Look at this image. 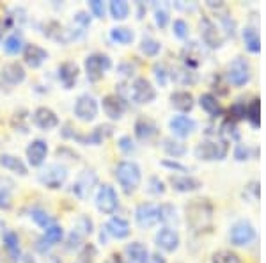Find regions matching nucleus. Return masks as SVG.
<instances>
[{
    "label": "nucleus",
    "mask_w": 266,
    "mask_h": 263,
    "mask_svg": "<svg viewBox=\"0 0 266 263\" xmlns=\"http://www.w3.org/2000/svg\"><path fill=\"white\" fill-rule=\"evenodd\" d=\"M4 247L13 256V260H20V238L15 231H7L4 235Z\"/></svg>",
    "instance_id": "nucleus-44"
},
{
    "label": "nucleus",
    "mask_w": 266,
    "mask_h": 263,
    "mask_svg": "<svg viewBox=\"0 0 266 263\" xmlns=\"http://www.w3.org/2000/svg\"><path fill=\"white\" fill-rule=\"evenodd\" d=\"M211 263H245L243 256L231 247L218 249L211 254Z\"/></svg>",
    "instance_id": "nucleus-39"
},
{
    "label": "nucleus",
    "mask_w": 266,
    "mask_h": 263,
    "mask_svg": "<svg viewBox=\"0 0 266 263\" xmlns=\"http://www.w3.org/2000/svg\"><path fill=\"white\" fill-rule=\"evenodd\" d=\"M114 176L117 180L121 191L126 196H132L142 185V167L135 160H121L114 167Z\"/></svg>",
    "instance_id": "nucleus-4"
},
{
    "label": "nucleus",
    "mask_w": 266,
    "mask_h": 263,
    "mask_svg": "<svg viewBox=\"0 0 266 263\" xmlns=\"http://www.w3.org/2000/svg\"><path fill=\"white\" fill-rule=\"evenodd\" d=\"M23 59H25V64L31 68H39L43 62L48 59V52L45 48H41L39 45H25L23 48Z\"/></svg>",
    "instance_id": "nucleus-30"
},
{
    "label": "nucleus",
    "mask_w": 266,
    "mask_h": 263,
    "mask_svg": "<svg viewBox=\"0 0 266 263\" xmlns=\"http://www.w3.org/2000/svg\"><path fill=\"white\" fill-rule=\"evenodd\" d=\"M105 263H124V258L119 253H112L107 260H105Z\"/></svg>",
    "instance_id": "nucleus-60"
},
{
    "label": "nucleus",
    "mask_w": 266,
    "mask_h": 263,
    "mask_svg": "<svg viewBox=\"0 0 266 263\" xmlns=\"http://www.w3.org/2000/svg\"><path fill=\"white\" fill-rule=\"evenodd\" d=\"M130 98L137 105H149L156 100V88L146 77H137L130 88Z\"/></svg>",
    "instance_id": "nucleus-7"
},
{
    "label": "nucleus",
    "mask_w": 266,
    "mask_h": 263,
    "mask_svg": "<svg viewBox=\"0 0 266 263\" xmlns=\"http://www.w3.org/2000/svg\"><path fill=\"white\" fill-rule=\"evenodd\" d=\"M259 155H261V151H259L257 146L243 142V140H238V142H234V146H233V158H234L236 162H240V164L249 162V160H257Z\"/></svg>",
    "instance_id": "nucleus-28"
},
{
    "label": "nucleus",
    "mask_w": 266,
    "mask_h": 263,
    "mask_svg": "<svg viewBox=\"0 0 266 263\" xmlns=\"http://www.w3.org/2000/svg\"><path fill=\"white\" fill-rule=\"evenodd\" d=\"M169 185L172 191L179 194H192L202 189V180H199L194 175H170Z\"/></svg>",
    "instance_id": "nucleus-16"
},
{
    "label": "nucleus",
    "mask_w": 266,
    "mask_h": 263,
    "mask_svg": "<svg viewBox=\"0 0 266 263\" xmlns=\"http://www.w3.org/2000/svg\"><path fill=\"white\" fill-rule=\"evenodd\" d=\"M149 256H151V253H149L148 245L140 240L130 242L124 247V262L126 263H148Z\"/></svg>",
    "instance_id": "nucleus-24"
},
{
    "label": "nucleus",
    "mask_w": 266,
    "mask_h": 263,
    "mask_svg": "<svg viewBox=\"0 0 266 263\" xmlns=\"http://www.w3.org/2000/svg\"><path fill=\"white\" fill-rule=\"evenodd\" d=\"M96 181H98V178H96V175H94L92 171H83L82 175L78 176L77 183L73 185L75 187L73 192H75L80 199H83V197H87V194H91L92 187L96 185Z\"/></svg>",
    "instance_id": "nucleus-32"
},
{
    "label": "nucleus",
    "mask_w": 266,
    "mask_h": 263,
    "mask_svg": "<svg viewBox=\"0 0 266 263\" xmlns=\"http://www.w3.org/2000/svg\"><path fill=\"white\" fill-rule=\"evenodd\" d=\"M117 146L124 155H132V153L137 151V142H135V139H132V135H123V137H119Z\"/></svg>",
    "instance_id": "nucleus-52"
},
{
    "label": "nucleus",
    "mask_w": 266,
    "mask_h": 263,
    "mask_svg": "<svg viewBox=\"0 0 266 263\" xmlns=\"http://www.w3.org/2000/svg\"><path fill=\"white\" fill-rule=\"evenodd\" d=\"M178 222H179L178 208L172 203H162V205H158V224L174 228Z\"/></svg>",
    "instance_id": "nucleus-35"
},
{
    "label": "nucleus",
    "mask_w": 266,
    "mask_h": 263,
    "mask_svg": "<svg viewBox=\"0 0 266 263\" xmlns=\"http://www.w3.org/2000/svg\"><path fill=\"white\" fill-rule=\"evenodd\" d=\"M75 21H77V23L82 27V29H87V27H91V16H89L87 13H83V11H80V13H77V15H75Z\"/></svg>",
    "instance_id": "nucleus-56"
},
{
    "label": "nucleus",
    "mask_w": 266,
    "mask_h": 263,
    "mask_svg": "<svg viewBox=\"0 0 266 263\" xmlns=\"http://www.w3.org/2000/svg\"><path fill=\"white\" fill-rule=\"evenodd\" d=\"M133 130H135V137H137L140 142H151L153 139H156L160 135V128L156 121L148 116H140L137 118L135 124H133Z\"/></svg>",
    "instance_id": "nucleus-18"
},
{
    "label": "nucleus",
    "mask_w": 266,
    "mask_h": 263,
    "mask_svg": "<svg viewBox=\"0 0 266 263\" xmlns=\"http://www.w3.org/2000/svg\"><path fill=\"white\" fill-rule=\"evenodd\" d=\"M64 237V229L61 226H57V224H51L50 228H46L45 229V242H48V245H55L59 244Z\"/></svg>",
    "instance_id": "nucleus-51"
},
{
    "label": "nucleus",
    "mask_w": 266,
    "mask_h": 263,
    "mask_svg": "<svg viewBox=\"0 0 266 263\" xmlns=\"http://www.w3.org/2000/svg\"><path fill=\"white\" fill-rule=\"evenodd\" d=\"M96 208L98 211H101L103 215H114V213H116V210L119 208V196L112 185L103 183V185L98 189Z\"/></svg>",
    "instance_id": "nucleus-11"
},
{
    "label": "nucleus",
    "mask_w": 266,
    "mask_h": 263,
    "mask_svg": "<svg viewBox=\"0 0 266 263\" xmlns=\"http://www.w3.org/2000/svg\"><path fill=\"white\" fill-rule=\"evenodd\" d=\"M0 165H2L4 169L11 171V173H15V175H18V176L29 175V167H27L25 162H23L20 157L4 153V155H0Z\"/></svg>",
    "instance_id": "nucleus-34"
},
{
    "label": "nucleus",
    "mask_w": 266,
    "mask_h": 263,
    "mask_svg": "<svg viewBox=\"0 0 266 263\" xmlns=\"http://www.w3.org/2000/svg\"><path fill=\"white\" fill-rule=\"evenodd\" d=\"M117 71H119V75H123L124 78H130L133 73H135V66H133L132 62H121L117 68Z\"/></svg>",
    "instance_id": "nucleus-55"
},
{
    "label": "nucleus",
    "mask_w": 266,
    "mask_h": 263,
    "mask_svg": "<svg viewBox=\"0 0 266 263\" xmlns=\"http://www.w3.org/2000/svg\"><path fill=\"white\" fill-rule=\"evenodd\" d=\"M186 224L195 233L210 229L213 224V205L206 197H195L186 205Z\"/></svg>",
    "instance_id": "nucleus-1"
},
{
    "label": "nucleus",
    "mask_w": 266,
    "mask_h": 263,
    "mask_svg": "<svg viewBox=\"0 0 266 263\" xmlns=\"http://www.w3.org/2000/svg\"><path fill=\"white\" fill-rule=\"evenodd\" d=\"M135 222L142 229H151L158 224V205L154 203H140L135 208Z\"/></svg>",
    "instance_id": "nucleus-17"
},
{
    "label": "nucleus",
    "mask_w": 266,
    "mask_h": 263,
    "mask_svg": "<svg viewBox=\"0 0 266 263\" xmlns=\"http://www.w3.org/2000/svg\"><path fill=\"white\" fill-rule=\"evenodd\" d=\"M98 256V251L96 247L92 245V244H85L82 247V251H80V254H78V262L80 263H94V260H96Z\"/></svg>",
    "instance_id": "nucleus-53"
},
{
    "label": "nucleus",
    "mask_w": 266,
    "mask_h": 263,
    "mask_svg": "<svg viewBox=\"0 0 266 263\" xmlns=\"http://www.w3.org/2000/svg\"><path fill=\"white\" fill-rule=\"evenodd\" d=\"M32 121L37 128L45 130V132H50L59 126V116L50 107H37L32 114Z\"/></svg>",
    "instance_id": "nucleus-21"
},
{
    "label": "nucleus",
    "mask_w": 266,
    "mask_h": 263,
    "mask_svg": "<svg viewBox=\"0 0 266 263\" xmlns=\"http://www.w3.org/2000/svg\"><path fill=\"white\" fill-rule=\"evenodd\" d=\"M240 37L249 55H259L261 53V32H259L257 23H247L243 29H240Z\"/></svg>",
    "instance_id": "nucleus-14"
},
{
    "label": "nucleus",
    "mask_w": 266,
    "mask_h": 263,
    "mask_svg": "<svg viewBox=\"0 0 266 263\" xmlns=\"http://www.w3.org/2000/svg\"><path fill=\"white\" fill-rule=\"evenodd\" d=\"M199 36H200L202 45H204L206 48H210V50H220V48L225 45V37H224V34H222L218 23L208 15L200 16Z\"/></svg>",
    "instance_id": "nucleus-6"
},
{
    "label": "nucleus",
    "mask_w": 266,
    "mask_h": 263,
    "mask_svg": "<svg viewBox=\"0 0 266 263\" xmlns=\"http://www.w3.org/2000/svg\"><path fill=\"white\" fill-rule=\"evenodd\" d=\"M181 62H183L184 68H188L192 71H195L197 68L204 62V50H202V45L197 41H188L181 48Z\"/></svg>",
    "instance_id": "nucleus-15"
},
{
    "label": "nucleus",
    "mask_w": 266,
    "mask_h": 263,
    "mask_svg": "<svg viewBox=\"0 0 266 263\" xmlns=\"http://www.w3.org/2000/svg\"><path fill=\"white\" fill-rule=\"evenodd\" d=\"M114 134V128L110 124H100L96 128L92 130L91 134H85V146H100L103 140L110 137Z\"/></svg>",
    "instance_id": "nucleus-38"
},
{
    "label": "nucleus",
    "mask_w": 266,
    "mask_h": 263,
    "mask_svg": "<svg viewBox=\"0 0 266 263\" xmlns=\"http://www.w3.org/2000/svg\"><path fill=\"white\" fill-rule=\"evenodd\" d=\"M83 66H85V75H87L89 80L98 82L103 78L105 71L112 68V59L107 53H91V55H87Z\"/></svg>",
    "instance_id": "nucleus-8"
},
{
    "label": "nucleus",
    "mask_w": 266,
    "mask_h": 263,
    "mask_svg": "<svg viewBox=\"0 0 266 263\" xmlns=\"http://www.w3.org/2000/svg\"><path fill=\"white\" fill-rule=\"evenodd\" d=\"M222 75H224L225 82L229 84V88L243 89L247 88V86L252 82V78H254V66H252L249 57L236 55L227 62L225 71L222 73Z\"/></svg>",
    "instance_id": "nucleus-3"
},
{
    "label": "nucleus",
    "mask_w": 266,
    "mask_h": 263,
    "mask_svg": "<svg viewBox=\"0 0 266 263\" xmlns=\"http://www.w3.org/2000/svg\"><path fill=\"white\" fill-rule=\"evenodd\" d=\"M245 121L254 130L261 126V100H259V96H252L250 100H247Z\"/></svg>",
    "instance_id": "nucleus-33"
},
{
    "label": "nucleus",
    "mask_w": 266,
    "mask_h": 263,
    "mask_svg": "<svg viewBox=\"0 0 266 263\" xmlns=\"http://www.w3.org/2000/svg\"><path fill=\"white\" fill-rule=\"evenodd\" d=\"M169 102L174 110H178L179 114H186V116L194 110L195 104H197L194 93L188 91V89H176V91H172L169 96Z\"/></svg>",
    "instance_id": "nucleus-19"
},
{
    "label": "nucleus",
    "mask_w": 266,
    "mask_h": 263,
    "mask_svg": "<svg viewBox=\"0 0 266 263\" xmlns=\"http://www.w3.org/2000/svg\"><path fill=\"white\" fill-rule=\"evenodd\" d=\"M169 75H170V80L179 84V86H194V84L197 82V73L184 66L170 68Z\"/></svg>",
    "instance_id": "nucleus-36"
},
{
    "label": "nucleus",
    "mask_w": 266,
    "mask_h": 263,
    "mask_svg": "<svg viewBox=\"0 0 266 263\" xmlns=\"http://www.w3.org/2000/svg\"><path fill=\"white\" fill-rule=\"evenodd\" d=\"M227 240H229L231 247L236 249H250L259 245V233H257L256 224L250 219H238L231 224L229 231H227Z\"/></svg>",
    "instance_id": "nucleus-2"
},
{
    "label": "nucleus",
    "mask_w": 266,
    "mask_h": 263,
    "mask_svg": "<svg viewBox=\"0 0 266 263\" xmlns=\"http://www.w3.org/2000/svg\"><path fill=\"white\" fill-rule=\"evenodd\" d=\"M31 217H32V221L36 222L39 228H43V229L50 228L51 224H55L50 213H48V211H45V210H41V208H34V210L31 211Z\"/></svg>",
    "instance_id": "nucleus-50"
},
{
    "label": "nucleus",
    "mask_w": 266,
    "mask_h": 263,
    "mask_svg": "<svg viewBox=\"0 0 266 263\" xmlns=\"http://www.w3.org/2000/svg\"><path fill=\"white\" fill-rule=\"evenodd\" d=\"M25 77H27L25 68L21 66L20 62H7L0 70V78L5 84H9V86H18V84H21L25 80Z\"/></svg>",
    "instance_id": "nucleus-25"
},
{
    "label": "nucleus",
    "mask_w": 266,
    "mask_h": 263,
    "mask_svg": "<svg viewBox=\"0 0 266 263\" xmlns=\"http://www.w3.org/2000/svg\"><path fill=\"white\" fill-rule=\"evenodd\" d=\"M78 224H80V229H82L85 235H87V233H92V221L87 215L80 217V219H78Z\"/></svg>",
    "instance_id": "nucleus-57"
},
{
    "label": "nucleus",
    "mask_w": 266,
    "mask_h": 263,
    "mask_svg": "<svg viewBox=\"0 0 266 263\" xmlns=\"http://www.w3.org/2000/svg\"><path fill=\"white\" fill-rule=\"evenodd\" d=\"M138 50L146 57H158L160 52H162V43L153 36H144L142 39H140Z\"/></svg>",
    "instance_id": "nucleus-41"
},
{
    "label": "nucleus",
    "mask_w": 266,
    "mask_h": 263,
    "mask_svg": "<svg viewBox=\"0 0 266 263\" xmlns=\"http://www.w3.org/2000/svg\"><path fill=\"white\" fill-rule=\"evenodd\" d=\"M2 36H4V23H0V41H2Z\"/></svg>",
    "instance_id": "nucleus-62"
},
{
    "label": "nucleus",
    "mask_w": 266,
    "mask_h": 263,
    "mask_svg": "<svg viewBox=\"0 0 266 263\" xmlns=\"http://www.w3.org/2000/svg\"><path fill=\"white\" fill-rule=\"evenodd\" d=\"M137 9H138V13H137L138 16H137V18H138V20H142V18H144V13H146V5L138 2V4H137Z\"/></svg>",
    "instance_id": "nucleus-61"
},
{
    "label": "nucleus",
    "mask_w": 266,
    "mask_h": 263,
    "mask_svg": "<svg viewBox=\"0 0 266 263\" xmlns=\"http://www.w3.org/2000/svg\"><path fill=\"white\" fill-rule=\"evenodd\" d=\"M101 107H103V112H105V116H107L108 119L119 121V119L124 116L128 105H126L123 96H119V94H107V96H103V100H101Z\"/></svg>",
    "instance_id": "nucleus-20"
},
{
    "label": "nucleus",
    "mask_w": 266,
    "mask_h": 263,
    "mask_svg": "<svg viewBox=\"0 0 266 263\" xmlns=\"http://www.w3.org/2000/svg\"><path fill=\"white\" fill-rule=\"evenodd\" d=\"M216 16H218V27H220V31L225 39H227V37L234 39V37L240 34V27H238V21H236L234 16L231 15V11L225 7L224 11L216 13Z\"/></svg>",
    "instance_id": "nucleus-29"
},
{
    "label": "nucleus",
    "mask_w": 266,
    "mask_h": 263,
    "mask_svg": "<svg viewBox=\"0 0 266 263\" xmlns=\"http://www.w3.org/2000/svg\"><path fill=\"white\" fill-rule=\"evenodd\" d=\"M162 150L165 151L167 158L174 160H179L181 157H184L188 153L186 144H184L183 140L176 139V137H165V139H162Z\"/></svg>",
    "instance_id": "nucleus-31"
},
{
    "label": "nucleus",
    "mask_w": 266,
    "mask_h": 263,
    "mask_svg": "<svg viewBox=\"0 0 266 263\" xmlns=\"http://www.w3.org/2000/svg\"><path fill=\"white\" fill-rule=\"evenodd\" d=\"M148 263H169V262H167V258H165L164 253L156 251V253H151V256H149V262Z\"/></svg>",
    "instance_id": "nucleus-59"
},
{
    "label": "nucleus",
    "mask_w": 266,
    "mask_h": 263,
    "mask_svg": "<svg viewBox=\"0 0 266 263\" xmlns=\"http://www.w3.org/2000/svg\"><path fill=\"white\" fill-rule=\"evenodd\" d=\"M241 197H243V203H249V205H256L261 199V181L259 180H250L243 185V191H241Z\"/></svg>",
    "instance_id": "nucleus-37"
},
{
    "label": "nucleus",
    "mask_w": 266,
    "mask_h": 263,
    "mask_svg": "<svg viewBox=\"0 0 266 263\" xmlns=\"http://www.w3.org/2000/svg\"><path fill=\"white\" fill-rule=\"evenodd\" d=\"M89 9L92 11V15L96 18H105V15H107V7H105L101 0H91L89 2Z\"/></svg>",
    "instance_id": "nucleus-54"
},
{
    "label": "nucleus",
    "mask_w": 266,
    "mask_h": 263,
    "mask_svg": "<svg viewBox=\"0 0 266 263\" xmlns=\"http://www.w3.org/2000/svg\"><path fill=\"white\" fill-rule=\"evenodd\" d=\"M105 231L110 235L112 238H117V240H124V238H128L132 235V226H130V222L123 217H110L107 222V226H105Z\"/></svg>",
    "instance_id": "nucleus-26"
},
{
    "label": "nucleus",
    "mask_w": 266,
    "mask_h": 263,
    "mask_svg": "<svg viewBox=\"0 0 266 263\" xmlns=\"http://www.w3.org/2000/svg\"><path fill=\"white\" fill-rule=\"evenodd\" d=\"M27 160L32 167H41L46 162V157H48V142L43 139H34L31 144L27 146Z\"/></svg>",
    "instance_id": "nucleus-22"
},
{
    "label": "nucleus",
    "mask_w": 266,
    "mask_h": 263,
    "mask_svg": "<svg viewBox=\"0 0 266 263\" xmlns=\"http://www.w3.org/2000/svg\"><path fill=\"white\" fill-rule=\"evenodd\" d=\"M108 11H110V15H112L114 20L123 21L130 16L132 7H130V4L126 0H112L110 5H108Z\"/></svg>",
    "instance_id": "nucleus-42"
},
{
    "label": "nucleus",
    "mask_w": 266,
    "mask_h": 263,
    "mask_svg": "<svg viewBox=\"0 0 266 263\" xmlns=\"http://www.w3.org/2000/svg\"><path fill=\"white\" fill-rule=\"evenodd\" d=\"M154 245L160 253H176L181 245V235L176 228L162 226L154 233Z\"/></svg>",
    "instance_id": "nucleus-9"
},
{
    "label": "nucleus",
    "mask_w": 266,
    "mask_h": 263,
    "mask_svg": "<svg viewBox=\"0 0 266 263\" xmlns=\"http://www.w3.org/2000/svg\"><path fill=\"white\" fill-rule=\"evenodd\" d=\"M153 18H154V25L158 29H165L169 25L170 21V13L167 9V5H154V13H153Z\"/></svg>",
    "instance_id": "nucleus-46"
},
{
    "label": "nucleus",
    "mask_w": 266,
    "mask_h": 263,
    "mask_svg": "<svg viewBox=\"0 0 266 263\" xmlns=\"http://www.w3.org/2000/svg\"><path fill=\"white\" fill-rule=\"evenodd\" d=\"M151 71H153V78L156 80V84H158L160 88H165V86L170 82L169 68L165 66L164 62H154Z\"/></svg>",
    "instance_id": "nucleus-45"
},
{
    "label": "nucleus",
    "mask_w": 266,
    "mask_h": 263,
    "mask_svg": "<svg viewBox=\"0 0 266 263\" xmlns=\"http://www.w3.org/2000/svg\"><path fill=\"white\" fill-rule=\"evenodd\" d=\"M162 167H165L167 171L170 173H174V175H190V167L183 162H179V160H174V158H164L160 162Z\"/></svg>",
    "instance_id": "nucleus-47"
},
{
    "label": "nucleus",
    "mask_w": 266,
    "mask_h": 263,
    "mask_svg": "<svg viewBox=\"0 0 266 263\" xmlns=\"http://www.w3.org/2000/svg\"><path fill=\"white\" fill-rule=\"evenodd\" d=\"M4 52L9 53V55H15V53H20L23 48H25V41H23V36L15 32V34H11L4 39Z\"/></svg>",
    "instance_id": "nucleus-43"
},
{
    "label": "nucleus",
    "mask_w": 266,
    "mask_h": 263,
    "mask_svg": "<svg viewBox=\"0 0 266 263\" xmlns=\"http://www.w3.org/2000/svg\"><path fill=\"white\" fill-rule=\"evenodd\" d=\"M67 180V167L61 164H50L46 165L45 169L39 173V181L46 189H51V191H57L61 189Z\"/></svg>",
    "instance_id": "nucleus-12"
},
{
    "label": "nucleus",
    "mask_w": 266,
    "mask_h": 263,
    "mask_svg": "<svg viewBox=\"0 0 266 263\" xmlns=\"http://www.w3.org/2000/svg\"><path fill=\"white\" fill-rule=\"evenodd\" d=\"M11 207V196L4 187H0V208H9Z\"/></svg>",
    "instance_id": "nucleus-58"
},
{
    "label": "nucleus",
    "mask_w": 266,
    "mask_h": 263,
    "mask_svg": "<svg viewBox=\"0 0 266 263\" xmlns=\"http://www.w3.org/2000/svg\"><path fill=\"white\" fill-rule=\"evenodd\" d=\"M169 130L170 134H172V137H176V139L179 140L188 139V137H192V135L195 134V130H197V121H195L192 116L178 114L174 118H170Z\"/></svg>",
    "instance_id": "nucleus-13"
},
{
    "label": "nucleus",
    "mask_w": 266,
    "mask_h": 263,
    "mask_svg": "<svg viewBox=\"0 0 266 263\" xmlns=\"http://www.w3.org/2000/svg\"><path fill=\"white\" fill-rule=\"evenodd\" d=\"M98 110H100V105H98V100L92 96V94H80L77 100H75V105H73V114L75 118L83 121V123H89V121H94L98 116Z\"/></svg>",
    "instance_id": "nucleus-10"
},
{
    "label": "nucleus",
    "mask_w": 266,
    "mask_h": 263,
    "mask_svg": "<svg viewBox=\"0 0 266 263\" xmlns=\"http://www.w3.org/2000/svg\"><path fill=\"white\" fill-rule=\"evenodd\" d=\"M199 107L204 110L211 119H220L225 116V108L220 104V100L216 98L215 93H202L199 96Z\"/></svg>",
    "instance_id": "nucleus-23"
},
{
    "label": "nucleus",
    "mask_w": 266,
    "mask_h": 263,
    "mask_svg": "<svg viewBox=\"0 0 266 263\" xmlns=\"http://www.w3.org/2000/svg\"><path fill=\"white\" fill-rule=\"evenodd\" d=\"M231 151V142L227 139H224L222 135L216 137H204L202 140H199L194 148V155L200 162H220L225 160Z\"/></svg>",
    "instance_id": "nucleus-5"
},
{
    "label": "nucleus",
    "mask_w": 266,
    "mask_h": 263,
    "mask_svg": "<svg viewBox=\"0 0 266 263\" xmlns=\"http://www.w3.org/2000/svg\"><path fill=\"white\" fill-rule=\"evenodd\" d=\"M170 25H172V34L181 41H184L190 36V25L184 18H176L174 21H170Z\"/></svg>",
    "instance_id": "nucleus-49"
},
{
    "label": "nucleus",
    "mask_w": 266,
    "mask_h": 263,
    "mask_svg": "<svg viewBox=\"0 0 266 263\" xmlns=\"http://www.w3.org/2000/svg\"><path fill=\"white\" fill-rule=\"evenodd\" d=\"M110 39L117 45L128 47L135 41V32L128 27H114V29H110Z\"/></svg>",
    "instance_id": "nucleus-40"
},
{
    "label": "nucleus",
    "mask_w": 266,
    "mask_h": 263,
    "mask_svg": "<svg viewBox=\"0 0 266 263\" xmlns=\"http://www.w3.org/2000/svg\"><path fill=\"white\" fill-rule=\"evenodd\" d=\"M78 73H80V70H78L77 62H73V61L62 62L61 66H59V70H57L59 80H61V84L64 86V89L75 88V84H77V80H78Z\"/></svg>",
    "instance_id": "nucleus-27"
},
{
    "label": "nucleus",
    "mask_w": 266,
    "mask_h": 263,
    "mask_svg": "<svg viewBox=\"0 0 266 263\" xmlns=\"http://www.w3.org/2000/svg\"><path fill=\"white\" fill-rule=\"evenodd\" d=\"M148 192L153 196H164L167 192V183H165L160 176L153 175L148 178Z\"/></svg>",
    "instance_id": "nucleus-48"
}]
</instances>
